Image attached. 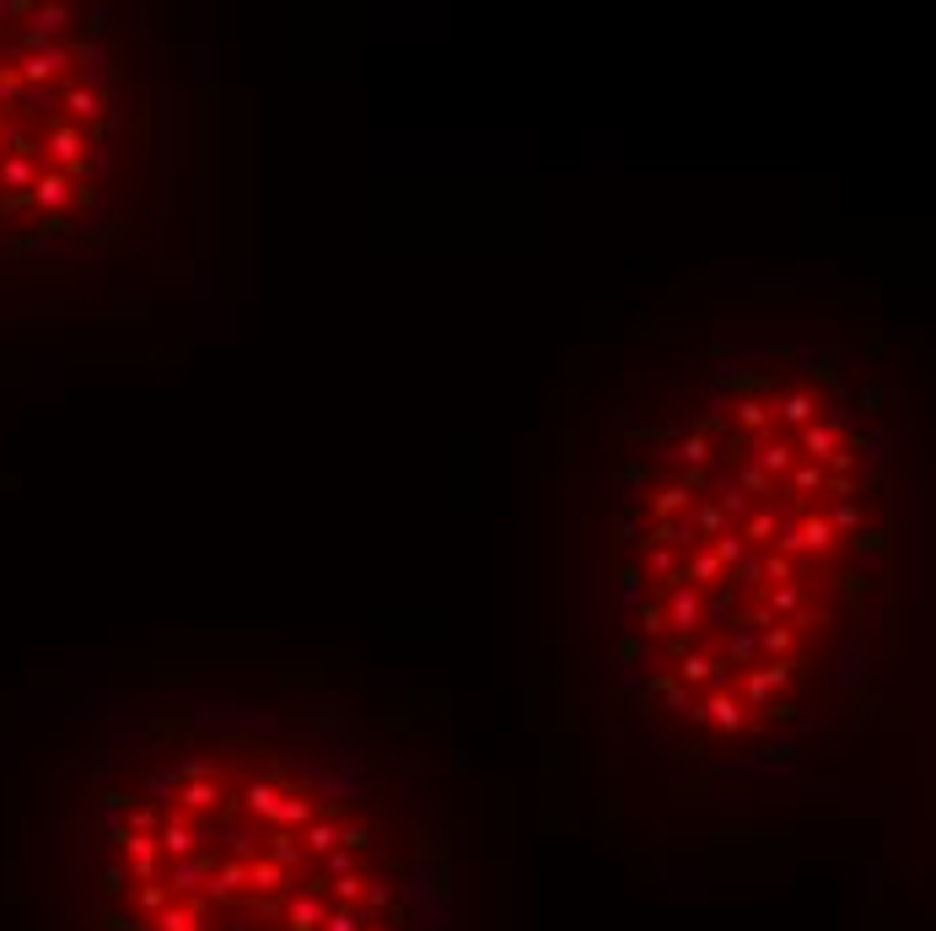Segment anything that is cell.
<instances>
[{
  "label": "cell",
  "instance_id": "1",
  "mask_svg": "<svg viewBox=\"0 0 936 931\" xmlns=\"http://www.w3.org/2000/svg\"><path fill=\"white\" fill-rule=\"evenodd\" d=\"M603 657L684 775L786 770L899 663V388L862 334H694L614 410Z\"/></svg>",
  "mask_w": 936,
  "mask_h": 931
},
{
  "label": "cell",
  "instance_id": "2",
  "mask_svg": "<svg viewBox=\"0 0 936 931\" xmlns=\"http://www.w3.org/2000/svg\"><path fill=\"white\" fill-rule=\"evenodd\" d=\"M463 894L437 748L339 689H157L44 775V931H463Z\"/></svg>",
  "mask_w": 936,
  "mask_h": 931
},
{
  "label": "cell",
  "instance_id": "3",
  "mask_svg": "<svg viewBox=\"0 0 936 931\" xmlns=\"http://www.w3.org/2000/svg\"><path fill=\"white\" fill-rule=\"evenodd\" d=\"M173 194V87L114 5L0 0V264L135 249Z\"/></svg>",
  "mask_w": 936,
  "mask_h": 931
}]
</instances>
